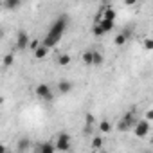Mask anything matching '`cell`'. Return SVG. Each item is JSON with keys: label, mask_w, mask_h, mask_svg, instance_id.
Listing matches in <instances>:
<instances>
[{"label": "cell", "mask_w": 153, "mask_h": 153, "mask_svg": "<svg viewBox=\"0 0 153 153\" xmlns=\"http://www.w3.org/2000/svg\"><path fill=\"white\" fill-rule=\"evenodd\" d=\"M67 24H68V18L65 16V15H61L52 25H51V29H49V33H47V36L43 38V45L45 47H49V49H52L58 42H59V38L63 36V33H65V29H67Z\"/></svg>", "instance_id": "obj_1"}, {"label": "cell", "mask_w": 153, "mask_h": 153, "mask_svg": "<svg viewBox=\"0 0 153 153\" xmlns=\"http://www.w3.org/2000/svg\"><path fill=\"white\" fill-rule=\"evenodd\" d=\"M135 123H137V117H135V114L133 112H128L121 121H119V124H117V130H121V131H126V130H130V128H133L135 126Z\"/></svg>", "instance_id": "obj_2"}, {"label": "cell", "mask_w": 153, "mask_h": 153, "mask_svg": "<svg viewBox=\"0 0 153 153\" xmlns=\"http://www.w3.org/2000/svg\"><path fill=\"white\" fill-rule=\"evenodd\" d=\"M34 92H36V96H38L40 99H43V101H47V103L54 99L52 90H51V87H49L47 83H40V85L36 87V90H34Z\"/></svg>", "instance_id": "obj_3"}, {"label": "cell", "mask_w": 153, "mask_h": 153, "mask_svg": "<svg viewBox=\"0 0 153 153\" xmlns=\"http://www.w3.org/2000/svg\"><path fill=\"white\" fill-rule=\"evenodd\" d=\"M54 148L58 151H68L70 149V135L68 133H59L58 135V140L54 144Z\"/></svg>", "instance_id": "obj_4"}, {"label": "cell", "mask_w": 153, "mask_h": 153, "mask_svg": "<svg viewBox=\"0 0 153 153\" xmlns=\"http://www.w3.org/2000/svg\"><path fill=\"white\" fill-rule=\"evenodd\" d=\"M135 135L137 137H146L148 133H149V121L148 119H137V123H135Z\"/></svg>", "instance_id": "obj_5"}, {"label": "cell", "mask_w": 153, "mask_h": 153, "mask_svg": "<svg viewBox=\"0 0 153 153\" xmlns=\"http://www.w3.org/2000/svg\"><path fill=\"white\" fill-rule=\"evenodd\" d=\"M27 45H29V34L25 31H20L16 36V49L24 51V49H27Z\"/></svg>", "instance_id": "obj_6"}, {"label": "cell", "mask_w": 153, "mask_h": 153, "mask_svg": "<svg viewBox=\"0 0 153 153\" xmlns=\"http://www.w3.org/2000/svg\"><path fill=\"white\" fill-rule=\"evenodd\" d=\"M72 81H68V79H59L58 81V92L61 94V96H67V94H70V90H72Z\"/></svg>", "instance_id": "obj_7"}, {"label": "cell", "mask_w": 153, "mask_h": 153, "mask_svg": "<svg viewBox=\"0 0 153 153\" xmlns=\"http://www.w3.org/2000/svg\"><path fill=\"white\" fill-rule=\"evenodd\" d=\"M22 6V0H4V7L9 11H18Z\"/></svg>", "instance_id": "obj_8"}, {"label": "cell", "mask_w": 153, "mask_h": 153, "mask_svg": "<svg viewBox=\"0 0 153 153\" xmlns=\"http://www.w3.org/2000/svg\"><path fill=\"white\" fill-rule=\"evenodd\" d=\"M33 52H34V58L42 59V58H45V56H47V52H49V47H45L43 43H40V45H38V47H36Z\"/></svg>", "instance_id": "obj_9"}, {"label": "cell", "mask_w": 153, "mask_h": 153, "mask_svg": "<svg viewBox=\"0 0 153 153\" xmlns=\"http://www.w3.org/2000/svg\"><path fill=\"white\" fill-rule=\"evenodd\" d=\"M103 61H105V56L99 51H92V65L94 67H101Z\"/></svg>", "instance_id": "obj_10"}, {"label": "cell", "mask_w": 153, "mask_h": 153, "mask_svg": "<svg viewBox=\"0 0 153 153\" xmlns=\"http://www.w3.org/2000/svg\"><path fill=\"white\" fill-rule=\"evenodd\" d=\"M97 24L101 25V29L105 31V34H106V33H110V31L114 29V20H108V18H103V20H99Z\"/></svg>", "instance_id": "obj_11"}, {"label": "cell", "mask_w": 153, "mask_h": 153, "mask_svg": "<svg viewBox=\"0 0 153 153\" xmlns=\"http://www.w3.org/2000/svg\"><path fill=\"white\" fill-rule=\"evenodd\" d=\"M128 38H130V31H123V33H119V34L115 36V45H124V43L128 42Z\"/></svg>", "instance_id": "obj_12"}, {"label": "cell", "mask_w": 153, "mask_h": 153, "mask_svg": "<svg viewBox=\"0 0 153 153\" xmlns=\"http://www.w3.org/2000/svg\"><path fill=\"white\" fill-rule=\"evenodd\" d=\"M38 151H40V153H54V151H56V148H54V144H52V142H43V144H40V146H38Z\"/></svg>", "instance_id": "obj_13"}, {"label": "cell", "mask_w": 153, "mask_h": 153, "mask_svg": "<svg viewBox=\"0 0 153 153\" xmlns=\"http://www.w3.org/2000/svg\"><path fill=\"white\" fill-rule=\"evenodd\" d=\"M29 146H31L29 139H20L18 144H16V149H18V151H25V149H29Z\"/></svg>", "instance_id": "obj_14"}, {"label": "cell", "mask_w": 153, "mask_h": 153, "mask_svg": "<svg viewBox=\"0 0 153 153\" xmlns=\"http://www.w3.org/2000/svg\"><path fill=\"white\" fill-rule=\"evenodd\" d=\"M70 63V56L68 54H59V58H58V65L59 67H67Z\"/></svg>", "instance_id": "obj_15"}, {"label": "cell", "mask_w": 153, "mask_h": 153, "mask_svg": "<svg viewBox=\"0 0 153 153\" xmlns=\"http://www.w3.org/2000/svg\"><path fill=\"white\" fill-rule=\"evenodd\" d=\"M13 61H15V58H13V54H6L4 56V59H2V67H11L13 65Z\"/></svg>", "instance_id": "obj_16"}, {"label": "cell", "mask_w": 153, "mask_h": 153, "mask_svg": "<svg viewBox=\"0 0 153 153\" xmlns=\"http://www.w3.org/2000/svg\"><path fill=\"white\" fill-rule=\"evenodd\" d=\"M99 130H101L103 133H108V131L112 130V124H110L108 121H101V123H99Z\"/></svg>", "instance_id": "obj_17"}, {"label": "cell", "mask_w": 153, "mask_h": 153, "mask_svg": "<svg viewBox=\"0 0 153 153\" xmlns=\"http://www.w3.org/2000/svg\"><path fill=\"white\" fill-rule=\"evenodd\" d=\"M103 18H108V20H115V11H114L112 7H106V9H105V15H103Z\"/></svg>", "instance_id": "obj_18"}, {"label": "cell", "mask_w": 153, "mask_h": 153, "mask_svg": "<svg viewBox=\"0 0 153 153\" xmlns=\"http://www.w3.org/2000/svg\"><path fill=\"white\" fill-rule=\"evenodd\" d=\"M83 61H85V65H92V51L83 52Z\"/></svg>", "instance_id": "obj_19"}, {"label": "cell", "mask_w": 153, "mask_h": 153, "mask_svg": "<svg viewBox=\"0 0 153 153\" xmlns=\"http://www.w3.org/2000/svg\"><path fill=\"white\" fill-rule=\"evenodd\" d=\"M101 146H103V139H101V137L92 139V148H94V149H101Z\"/></svg>", "instance_id": "obj_20"}, {"label": "cell", "mask_w": 153, "mask_h": 153, "mask_svg": "<svg viewBox=\"0 0 153 153\" xmlns=\"http://www.w3.org/2000/svg\"><path fill=\"white\" fill-rule=\"evenodd\" d=\"M92 33H94L96 36H103V34H105V31L101 29V25H99V24H96V25L92 27Z\"/></svg>", "instance_id": "obj_21"}, {"label": "cell", "mask_w": 153, "mask_h": 153, "mask_svg": "<svg viewBox=\"0 0 153 153\" xmlns=\"http://www.w3.org/2000/svg\"><path fill=\"white\" fill-rule=\"evenodd\" d=\"M144 49H146V51H151V49H153V40H151V38H146V40H144Z\"/></svg>", "instance_id": "obj_22"}, {"label": "cell", "mask_w": 153, "mask_h": 153, "mask_svg": "<svg viewBox=\"0 0 153 153\" xmlns=\"http://www.w3.org/2000/svg\"><path fill=\"white\" fill-rule=\"evenodd\" d=\"M38 45H40V42H38V40H31V42H29V47H31V51H34Z\"/></svg>", "instance_id": "obj_23"}, {"label": "cell", "mask_w": 153, "mask_h": 153, "mask_svg": "<svg viewBox=\"0 0 153 153\" xmlns=\"http://www.w3.org/2000/svg\"><path fill=\"white\" fill-rule=\"evenodd\" d=\"M139 0H124V6H135Z\"/></svg>", "instance_id": "obj_24"}, {"label": "cell", "mask_w": 153, "mask_h": 153, "mask_svg": "<svg viewBox=\"0 0 153 153\" xmlns=\"http://www.w3.org/2000/svg\"><path fill=\"white\" fill-rule=\"evenodd\" d=\"M146 119H148V121H151V119H153V112H151V110L146 114Z\"/></svg>", "instance_id": "obj_25"}, {"label": "cell", "mask_w": 153, "mask_h": 153, "mask_svg": "<svg viewBox=\"0 0 153 153\" xmlns=\"http://www.w3.org/2000/svg\"><path fill=\"white\" fill-rule=\"evenodd\" d=\"M2 38H4V29L0 27V40H2Z\"/></svg>", "instance_id": "obj_26"}, {"label": "cell", "mask_w": 153, "mask_h": 153, "mask_svg": "<svg viewBox=\"0 0 153 153\" xmlns=\"http://www.w3.org/2000/svg\"><path fill=\"white\" fill-rule=\"evenodd\" d=\"M6 151V146H2V144H0V153H4Z\"/></svg>", "instance_id": "obj_27"}]
</instances>
